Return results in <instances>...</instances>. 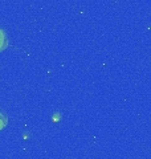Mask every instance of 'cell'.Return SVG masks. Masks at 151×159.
<instances>
[{
  "mask_svg": "<svg viewBox=\"0 0 151 159\" xmlns=\"http://www.w3.org/2000/svg\"><path fill=\"white\" fill-rule=\"evenodd\" d=\"M6 125H7V116H6V113L0 109V130L6 127Z\"/></svg>",
  "mask_w": 151,
  "mask_h": 159,
  "instance_id": "1",
  "label": "cell"
},
{
  "mask_svg": "<svg viewBox=\"0 0 151 159\" xmlns=\"http://www.w3.org/2000/svg\"><path fill=\"white\" fill-rule=\"evenodd\" d=\"M6 44H7V41H6V34H4V32L2 31V29H0V51H2V49H4Z\"/></svg>",
  "mask_w": 151,
  "mask_h": 159,
  "instance_id": "2",
  "label": "cell"
}]
</instances>
